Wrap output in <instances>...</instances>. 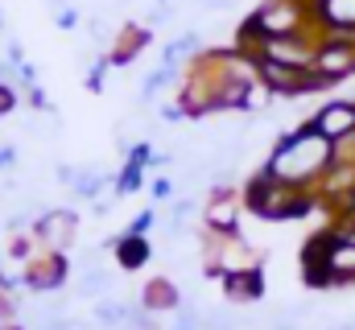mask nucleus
Wrapping results in <instances>:
<instances>
[{"mask_svg":"<svg viewBox=\"0 0 355 330\" xmlns=\"http://www.w3.org/2000/svg\"><path fill=\"white\" fill-rule=\"evenodd\" d=\"M335 165V141H327L314 124H302L293 132H285L277 141V149L268 153V173L289 182V186H302V190H314L318 177Z\"/></svg>","mask_w":355,"mask_h":330,"instance_id":"obj_1","label":"nucleus"},{"mask_svg":"<svg viewBox=\"0 0 355 330\" xmlns=\"http://www.w3.org/2000/svg\"><path fill=\"white\" fill-rule=\"evenodd\" d=\"M244 202L257 219H268V223H285V219H302L318 207L314 190H302V186H289L281 177H272L268 169H261L248 186H244Z\"/></svg>","mask_w":355,"mask_h":330,"instance_id":"obj_2","label":"nucleus"},{"mask_svg":"<svg viewBox=\"0 0 355 330\" xmlns=\"http://www.w3.org/2000/svg\"><path fill=\"white\" fill-rule=\"evenodd\" d=\"M248 25L261 37H293V33L322 37L327 33L314 17V0H261V8L248 17Z\"/></svg>","mask_w":355,"mask_h":330,"instance_id":"obj_3","label":"nucleus"},{"mask_svg":"<svg viewBox=\"0 0 355 330\" xmlns=\"http://www.w3.org/2000/svg\"><path fill=\"white\" fill-rule=\"evenodd\" d=\"M261 268V256L240 240V232H207V272L211 277H232V272H248Z\"/></svg>","mask_w":355,"mask_h":330,"instance_id":"obj_4","label":"nucleus"},{"mask_svg":"<svg viewBox=\"0 0 355 330\" xmlns=\"http://www.w3.org/2000/svg\"><path fill=\"white\" fill-rule=\"evenodd\" d=\"M318 46H322V37H314V33L265 37V42H261V54H257V62H261V58H268V62H281V67L314 71V62H318Z\"/></svg>","mask_w":355,"mask_h":330,"instance_id":"obj_5","label":"nucleus"},{"mask_svg":"<svg viewBox=\"0 0 355 330\" xmlns=\"http://www.w3.org/2000/svg\"><path fill=\"white\" fill-rule=\"evenodd\" d=\"M244 194H236L232 186H215L207 207H202V223L207 232H240V215H244Z\"/></svg>","mask_w":355,"mask_h":330,"instance_id":"obj_6","label":"nucleus"},{"mask_svg":"<svg viewBox=\"0 0 355 330\" xmlns=\"http://www.w3.org/2000/svg\"><path fill=\"white\" fill-rule=\"evenodd\" d=\"M33 236H37V244L46 248V252L62 256L67 248L75 244V236H79V219H75L71 211H46V215L33 223Z\"/></svg>","mask_w":355,"mask_h":330,"instance_id":"obj_7","label":"nucleus"},{"mask_svg":"<svg viewBox=\"0 0 355 330\" xmlns=\"http://www.w3.org/2000/svg\"><path fill=\"white\" fill-rule=\"evenodd\" d=\"M306 124H314L327 141H343V137H352L355 132V103H347V99L335 95V99H327Z\"/></svg>","mask_w":355,"mask_h":330,"instance_id":"obj_8","label":"nucleus"},{"mask_svg":"<svg viewBox=\"0 0 355 330\" xmlns=\"http://www.w3.org/2000/svg\"><path fill=\"white\" fill-rule=\"evenodd\" d=\"M327 272H331V285H355V240L352 236H339L335 227H331Z\"/></svg>","mask_w":355,"mask_h":330,"instance_id":"obj_9","label":"nucleus"},{"mask_svg":"<svg viewBox=\"0 0 355 330\" xmlns=\"http://www.w3.org/2000/svg\"><path fill=\"white\" fill-rule=\"evenodd\" d=\"M62 281H67V260L54 256V252H42L37 260L25 264V285L37 289V293H42V289H58Z\"/></svg>","mask_w":355,"mask_h":330,"instance_id":"obj_10","label":"nucleus"},{"mask_svg":"<svg viewBox=\"0 0 355 330\" xmlns=\"http://www.w3.org/2000/svg\"><path fill=\"white\" fill-rule=\"evenodd\" d=\"M314 17L327 33H355V0H314Z\"/></svg>","mask_w":355,"mask_h":330,"instance_id":"obj_11","label":"nucleus"},{"mask_svg":"<svg viewBox=\"0 0 355 330\" xmlns=\"http://www.w3.org/2000/svg\"><path fill=\"white\" fill-rule=\"evenodd\" d=\"M145 46H149V29H141V25H124V29L116 33L112 50H107V62H112V67H128Z\"/></svg>","mask_w":355,"mask_h":330,"instance_id":"obj_12","label":"nucleus"},{"mask_svg":"<svg viewBox=\"0 0 355 330\" xmlns=\"http://www.w3.org/2000/svg\"><path fill=\"white\" fill-rule=\"evenodd\" d=\"M223 289H227V302H261V293H265V277H261V268H248V272H232V277H223Z\"/></svg>","mask_w":355,"mask_h":330,"instance_id":"obj_13","label":"nucleus"},{"mask_svg":"<svg viewBox=\"0 0 355 330\" xmlns=\"http://www.w3.org/2000/svg\"><path fill=\"white\" fill-rule=\"evenodd\" d=\"M141 306H145V310H153V314H162V310H178V306H182V297H178V285H170L166 277L149 281V285H145V297H141Z\"/></svg>","mask_w":355,"mask_h":330,"instance_id":"obj_14","label":"nucleus"},{"mask_svg":"<svg viewBox=\"0 0 355 330\" xmlns=\"http://www.w3.org/2000/svg\"><path fill=\"white\" fill-rule=\"evenodd\" d=\"M116 260H120L124 268H141V264L149 260V244H145L141 236H128V232H124V236L116 240Z\"/></svg>","mask_w":355,"mask_h":330,"instance_id":"obj_15","label":"nucleus"},{"mask_svg":"<svg viewBox=\"0 0 355 330\" xmlns=\"http://www.w3.org/2000/svg\"><path fill=\"white\" fill-rule=\"evenodd\" d=\"M128 314H132V306H120V302H103V306L95 310V318H99L103 327H128Z\"/></svg>","mask_w":355,"mask_h":330,"instance_id":"obj_16","label":"nucleus"},{"mask_svg":"<svg viewBox=\"0 0 355 330\" xmlns=\"http://www.w3.org/2000/svg\"><path fill=\"white\" fill-rule=\"evenodd\" d=\"M141 169H145L141 162H128V165H124V173H120V182H116V190H120V194H132V190H141V177H145Z\"/></svg>","mask_w":355,"mask_h":330,"instance_id":"obj_17","label":"nucleus"},{"mask_svg":"<svg viewBox=\"0 0 355 330\" xmlns=\"http://www.w3.org/2000/svg\"><path fill=\"white\" fill-rule=\"evenodd\" d=\"M71 177V173H67ZM75 182V190L83 194V198H91V194H99V186H103V177H95V173H79V177H71Z\"/></svg>","mask_w":355,"mask_h":330,"instance_id":"obj_18","label":"nucleus"},{"mask_svg":"<svg viewBox=\"0 0 355 330\" xmlns=\"http://www.w3.org/2000/svg\"><path fill=\"white\" fill-rule=\"evenodd\" d=\"M331 91H335L339 99H347V103H355V71L347 75V79H339L335 87H331Z\"/></svg>","mask_w":355,"mask_h":330,"instance_id":"obj_19","label":"nucleus"},{"mask_svg":"<svg viewBox=\"0 0 355 330\" xmlns=\"http://www.w3.org/2000/svg\"><path fill=\"white\" fill-rule=\"evenodd\" d=\"M12 107H17V91L8 82H0V116H8Z\"/></svg>","mask_w":355,"mask_h":330,"instance_id":"obj_20","label":"nucleus"},{"mask_svg":"<svg viewBox=\"0 0 355 330\" xmlns=\"http://www.w3.org/2000/svg\"><path fill=\"white\" fill-rule=\"evenodd\" d=\"M149 227H153V211H145V215H137V219H132V227H128V236H145Z\"/></svg>","mask_w":355,"mask_h":330,"instance_id":"obj_21","label":"nucleus"},{"mask_svg":"<svg viewBox=\"0 0 355 330\" xmlns=\"http://www.w3.org/2000/svg\"><path fill=\"white\" fill-rule=\"evenodd\" d=\"M153 194H157V198H170V194H174V182H170V177H157V182H153Z\"/></svg>","mask_w":355,"mask_h":330,"instance_id":"obj_22","label":"nucleus"},{"mask_svg":"<svg viewBox=\"0 0 355 330\" xmlns=\"http://www.w3.org/2000/svg\"><path fill=\"white\" fill-rule=\"evenodd\" d=\"M17 162V153H12V149H0V169H4V165H12Z\"/></svg>","mask_w":355,"mask_h":330,"instance_id":"obj_23","label":"nucleus"}]
</instances>
